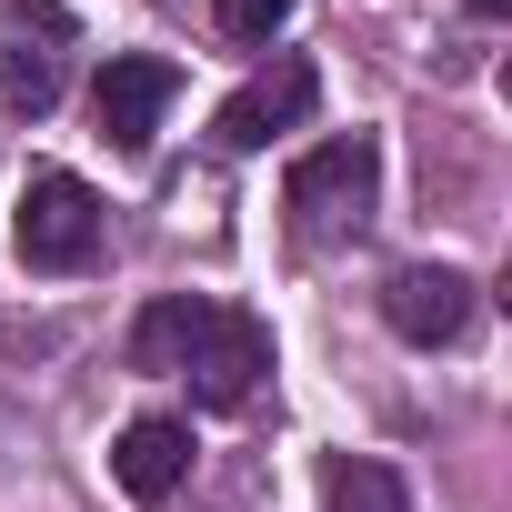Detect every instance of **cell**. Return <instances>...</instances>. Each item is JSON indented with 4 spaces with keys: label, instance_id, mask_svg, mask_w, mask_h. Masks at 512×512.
<instances>
[{
    "label": "cell",
    "instance_id": "9",
    "mask_svg": "<svg viewBox=\"0 0 512 512\" xmlns=\"http://www.w3.org/2000/svg\"><path fill=\"white\" fill-rule=\"evenodd\" d=\"M211 312H221V302H201V292H161V302L131 322V372H181L191 342L211 332Z\"/></svg>",
    "mask_w": 512,
    "mask_h": 512
},
{
    "label": "cell",
    "instance_id": "5",
    "mask_svg": "<svg viewBox=\"0 0 512 512\" xmlns=\"http://www.w3.org/2000/svg\"><path fill=\"white\" fill-rule=\"evenodd\" d=\"M181 372H191V392H201L211 412H241L251 392H262V372H272V322L221 302V312H211V332L191 342V362H181Z\"/></svg>",
    "mask_w": 512,
    "mask_h": 512
},
{
    "label": "cell",
    "instance_id": "8",
    "mask_svg": "<svg viewBox=\"0 0 512 512\" xmlns=\"http://www.w3.org/2000/svg\"><path fill=\"white\" fill-rule=\"evenodd\" d=\"M111 482H121L131 502H171V492L191 482V422H171V412L121 422V442H111Z\"/></svg>",
    "mask_w": 512,
    "mask_h": 512
},
{
    "label": "cell",
    "instance_id": "10",
    "mask_svg": "<svg viewBox=\"0 0 512 512\" xmlns=\"http://www.w3.org/2000/svg\"><path fill=\"white\" fill-rule=\"evenodd\" d=\"M322 512H412V492H402V472H392V462L332 452V462H322Z\"/></svg>",
    "mask_w": 512,
    "mask_h": 512
},
{
    "label": "cell",
    "instance_id": "4",
    "mask_svg": "<svg viewBox=\"0 0 512 512\" xmlns=\"http://www.w3.org/2000/svg\"><path fill=\"white\" fill-rule=\"evenodd\" d=\"M171 91H181V61H161V51H111L101 81H91V121H101V141H111V151H151Z\"/></svg>",
    "mask_w": 512,
    "mask_h": 512
},
{
    "label": "cell",
    "instance_id": "6",
    "mask_svg": "<svg viewBox=\"0 0 512 512\" xmlns=\"http://www.w3.org/2000/svg\"><path fill=\"white\" fill-rule=\"evenodd\" d=\"M61 41H71V21L51 0H11V11H0V101L11 111L41 121L61 101Z\"/></svg>",
    "mask_w": 512,
    "mask_h": 512
},
{
    "label": "cell",
    "instance_id": "3",
    "mask_svg": "<svg viewBox=\"0 0 512 512\" xmlns=\"http://www.w3.org/2000/svg\"><path fill=\"white\" fill-rule=\"evenodd\" d=\"M312 101H322V71H312L302 51H282L272 71H251V81L211 111V141H221V151H272V131H302Z\"/></svg>",
    "mask_w": 512,
    "mask_h": 512
},
{
    "label": "cell",
    "instance_id": "1",
    "mask_svg": "<svg viewBox=\"0 0 512 512\" xmlns=\"http://www.w3.org/2000/svg\"><path fill=\"white\" fill-rule=\"evenodd\" d=\"M372 201H382V141L372 131H342V141L302 151L292 181H282V211H292L302 241H352L372 221Z\"/></svg>",
    "mask_w": 512,
    "mask_h": 512
},
{
    "label": "cell",
    "instance_id": "7",
    "mask_svg": "<svg viewBox=\"0 0 512 512\" xmlns=\"http://www.w3.org/2000/svg\"><path fill=\"white\" fill-rule=\"evenodd\" d=\"M382 322L402 332V342H462V322H472V282L452 272V262H412V272H392L382 282Z\"/></svg>",
    "mask_w": 512,
    "mask_h": 512
},
{
    "label": "cell",
    "instance_id": "2",
    "mask_svg": "<svg viewBox=\"0 0 512 512\" xmlns=\"http://www.w3.org/2000/svg\"><path fill=\"white\" fill-rule=\"evenodd\" d=\"M11 231H21V262L31 272H81L91 251H101V201H91L81 171H31Z\"/></svg>",
    "mask_w": 512,
    "mask_h": 512
},
{
    "label": "cell",
    "instance_id": "11",
    "mask_svg": "<svg viewBox=\"0 0 512 512\" xmlns=\"http://www.w3.org/2000/svg\"><path fill=\"white\" fill-rule=\"evenodd\" d=\"M302 11V0H211V21H221V41H272L282 21Z\"/></svg>",
    "mask_w": 512,
    "mask_h": 512
}]
</instances>
